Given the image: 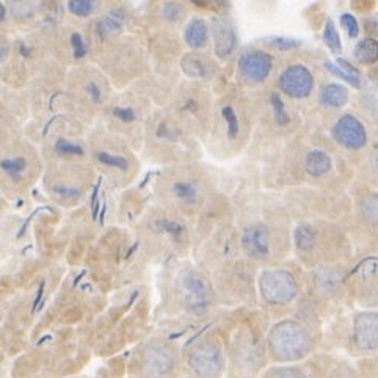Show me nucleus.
Masks as SVG:
<instances>
[{"instance_id":"nucleus-5","label":"nucleus","mask_w":378,"mask_h":378,"mask_svg":"<svg viewBox=\"0 0 378 378\" xmlns=\"http://www.w3.org/2000/svg\"><path fill=\"white\" fill-rule=\"evenodd\" d=\"M214 32V44H215V53L221 60H226L235 52L237 47V35L233 24L226 21V19L217 18L212 25Z\"/></svg>"},{"instance_id":"nucleus-3","label":"nucleus","mask_w":378,"mask_h":378,"mask_svg":"<svg viewBox=\"0 0 378 378\" xmlns=\"http://www.w3.org/2000/svg\"><path fill=\"white\" fill-rule=\"evenodd\" d=\"M273 67V60L262 51H248L239 58L240 77L249 84H259L268 77Z\"/></svg>"},{"instance_id":"nucleus-22","label":"nucleus","mask_w":378,"mask_h":378,"mask_svg":"<svg viewBox=\"0 0 378 378\" xmlns=\"http://www.w3.org/2000/svg\"><path fill=\"white\" fill-rule=\"evenodd\" d=\"M113 115L115 118H118L123 121V123H131V121L137 119V113H135V110L129 109V107H117V109H113Z\"/></svg>"},{"instance_id":"nucleus-15","label":"nucleus","mask_w":378,"mask_h":378,"mask_svg":"<svg viewBox=\"0 0 378 378\" xmlns=\"http://www.w3.org/2000/svg\"><path fill=\"white\" fill-rule=\"evenodd\" d=\"M98 6V0H67V10L76 18L91 16Z\"/></svg>"},{"instance_id":"nucleus-19","label":"nucleus","mask_w":378,"mask_h":378,"mask_svg":"<svg viewBox=\"0 0 378 378\" xmlns=\"http://www.w3.org/2000/svg\"><path fill=\"white\" fill-rule=\"evenodd\" d=\"M270 100H272V107H273L276 123H278L280 126H286L289 123V115H287L285 103H282L278 94H272V98H270Z\"/></svg>"},{"instance_id":"nucleus-9","label":"nucleus","mask_w":378,"mask_h":378,"mask_svg":"<svg viewBox=\"0 0 378 378\" xmlns=\"http://www.w3.org/2000/svg\"><path fill=\"white\" fill-rule=\"evenodd\" d=\"M305 167L308 174H311L314 178H320L323 174H327L332 170V159L327 152H323L320 150H314L311 152H308Z\"/></svg>"},{"instance_id":"nucleus-11","label":"nucleus","mask_w":378,"mask_h":378,"mask_svg":"<svg viewBox=\"0 0 378 378\" xmlns=\"http://www.w3.org/2000/svg\"><path fill=\"white\" fill-rule=\"evenodd\" d=\"M325 67L327 70L334 74V76L341 77L342 80H346L347 84H350L355 89H360V74L355 70L353 66H350L346 60H337V63H332V62H325Z\"/></svg>"},{"instance_id":"nucleus-25","label":"nucleus","mask_w":378,"mask_h":378,"mask_svg":"<svg viewBox=\"0 0 378 378\" xmlns=\"http://www.w3.org/2000/svg\"><path fill=\"white\" fill-rule=\"evenodd\" d=\"M6 53H8V46L4 41L2 38H0V63L4 62V58L6 57Z\"/></svg>"},{"instance_id":"nucleus-17","label":"nucleus","mask_w":378,"mask_h":378,"mask_svg":"<svg viewBox=\"0 0 378 378\" xmlns=\"http://www.w3.org/2000/svg\"><path fill=\"white\" fill-rule=\"evenodd\" d=\"M323 41H325V44L333 52H341L342 46H341L339 33H337L333 21H330V19H328L327 24H325V29H323Z\"/></svg>"},{"instance_id":"nucleus-7","label":"nucleus","mask_w":378,"mask_h":378,"mask_svg":"<svg viewBox=\"0 0 378 378\" xmlns=\"http://www.w3.org/2000/svg\"><path fill=\"white\" fill-rule=\"evenodd\" d=\"M184 38L188 47H192L195 51L202 49L209 41V25L200 18L192 19L190 24L187 25Z\"/></svg>"},{"instance_id":"nucleus-8","label":"nucleus","mask_w":378,"mask_h":378,"mask_svg":"<svg viewBox=\"0 0 378 378\" xmlns=\"http://www.w3.org/2000/svg\"><path fill=\"white\" fill-rule=\"evenodd\" d=\"M244 245L249 252V254L266 256L268 252V240L264 229L259 226L247 229V233L244 235Z\"/></svg>"},{"instance_id":"nucleus-23","label":"nucleus","mask_w":378,"mask_h":378,"mask_svg":"<svg viewBox=\"0 0 378 378\" xmlns=\"http://www.w3.org/2000/svg\"><path fill=\"white\" fill-rule=\"evenodd\" d=\"M193 5L207 10H220L228 4V0H190Z\"/></svg>"},{"instance_id":"nucleus-21","label":"nucleus","mask_w":378,"mask_h":378,"mask_svg":"<svg viewBox=\"0 0 378 378\" xmlns=\"http://www.w3.org/2000/svg\"><path fill=\"white\" fill-rule=\"evenodd\" d=\"M341 24L344 27V30L347 32L348 37H352V38L358 37V33H360V27H358V21L355 19V16L346 13V15L341 16Z\"/></svg>"},{"instance_id":"nucleus-2","label":"nucleus","mask_w":378,"mask_h":378,"mask_svg":"<svg viewBox=\"0 0 378 378\" xmlns=\"http://www.w3.org/2000/svg\"><path fill=\"white\" fill-rule=\"evenodd\" d=\"M280 89L289 94V96L303 99L311 94L314 89V77L306 66H289L287 70L281 74Z\"/></svg>"},{"instance_id":"nucleus-16","label":"nucleus","mask_w":378,"mask_h":378,"mask_svg":"<svg viewBox=\"0 0 378 378\" xmlns=\"http://www.w3.org/2000/svg\"><path fill=\"white\" fill-rule=\"evenodd\" d=\"M185 15V8L182 6L178 0H167L162 6V16L168 22H179Z\"/></svg>"},{"instance_id":"nucleus-18","label":"nucleus","mask_w":378,"mask_h":378,"mask_svg":"<svg viewBox=\"0 0 378 378\" xmlns=\"http://www.w3.org/2000/svg\"><path fill=\"white\" fill-rule=\"evenodd\" d=\"M221 115H223V121H225V124H226L228 137L231 140H234L235 137H237V133H239V118H237V115H235L233 107H229V105H226L225 109H223Z\"/></svg>"},{"instance_id":"nucleus-4","label":"nucleus","mask_w":378,"mask_h":378,"mask_svg":"<svg viewBox=\"0 0 378 378\" xmlns=\"http://www.w3.org/2000/svg\"><path fill=\"white\" fill-rule=\"evenodd\" d=\"M333 137L337 143L346 146L347 150H361L366 145L367 135L361 121L353 115H344L336 121L333 127Z\"/></svg>"},{"instance_id":"nucleus-1","label":"nucleus","mask_w":378,"mask_h":378,"mask_svg":"<svg viewBox=\"0 0 378 378\" xmlns=\"http://www.w3.org/2000/svg\"><path fill=\"white\" fill-rule=\"evenodd\" d=\"M33 164L30 154L24 150L0 152V179L11 184H21L27 178L33 176Z\"/></svg>"},{"instance_id":"nucleus-10","label":"nucleus","mask_w":378,"mask_h":378,"mask_svg":"<svg viewBox=\"0 0 378 378\" xmlns=\"http://www.w3.org/2000/svg\"><path fill=\"white\" fill-rule=\"evenodd\" d=\"M348 100V91L346 90V86L330 84L327 86H323L320 91V103L327 107H342Z\"/></svg>"},{"instance_id":"nucleus-26","label":"nucleus","mask_w":378,"mask_h":378,"mask_svg":"<svg viewBox=\"0 0 378 378\" xmlns=\"http://www.w3.org/2000/svg\"><path fill=\"white\" fill-rule=\"evenodd\" d=\"M4 15H5V10H4V6H2V5H0V21H2V18H4Z\"/></svg>"},{"instance_id":"nucleus-24","label":"nucleus","mask_w":378,"mask_h":378,"mask_svg":"<svg viewBox=\"0 0 378 378\" xmlns=\"http://www.w3.org/2000/svg\"><path fill=\"white\" fill-rule=\"evenodd\" d=\"M364 206L372 207V211H364V212H366L367 217H370V219H374V220L378 221V198L377 197H372V198L364 202Z\"/></svg>"},{"instance_id":"nucleus-12","label":"nucleus","mask_w":378,"mask_h":378,"mask_svg":"<svg viewBox=\"0 0 378 378\" xmlns=\"http://www.w3.org/2000/svg\"><path fill=\"white\" fill-rule=\"evenodd\" d=\"M355 57L363 65H374L378 60V41L374 38H364L355 47Z\"/></svg>"},{"instance_id":"nucleus-20","label":"nucleus","mask_w":378,"mask_h":378,"mask_svg":"<svg viewBox=\"0 0 378 378\" xmlns=\"http://www.w3.org/2000/svg\"><path fill=\"white\" fill-rule=\"evenodd\" d=\"M270 46L275 47L276 51H292V49H299V47L301 46L300 41H296V39H289V38H273L270 39Z\"/></svg>"},{"instance_id":"nucleus-14","label":"nucleus","mask_w":378,"mask_h":378,"mask_svg":"<svg viewBox=\"0 0 378 378\" xmlns=\"http://www.w3.org/2000/svg\"><path fill=\"white\" fill-rule=\"evenodd\" d=\"M171 188H173L174 197L181 200L182 202H187V204H193V202L198 200V188L195 187L192 182L176 181Z\"/></svg>"},{"instance_id":"nucleus-6","label":"nucleus","mask_w":378,"mask_h":378,"mask_svg":"<svg viewBox=\"0 0 378 378\" xmlns=\"http://www.w3.org/2000/svg\"><path fill=\"white\" fill-rule=\"evenodd\" d=\"M182 70H184L187 76L197 79H206L214 72L211 60L201 56V53H188V56L182 58Z\"/></svg>"},{"instance_id":"nucleus-13","label":"nucleus","mask_w":378,"mask_h":378,"mask_svg":"<svg viewBox=\"0 0 378 378\" xmlns=\"http://www.w3.org/2000/svg\"><path fill=\"white\" fill-rule=\"evenodd\" d=\"M94 159L99 165H103L105 168H110V170H118V171H126L129 168V162L124 156H119V154H112L107 150H96L93 152Z\"/></svg>"}]
</instances>
